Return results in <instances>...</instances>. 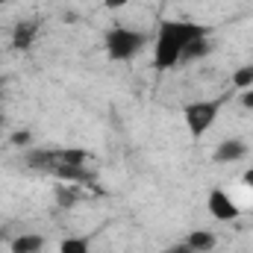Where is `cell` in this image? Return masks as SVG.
I'll return each instance as SVG.
<instances>
[{
  "instance_id": "8fae6325",
  "label": "cell",
  "mask_w": 253,
  "mask_h": 253,
  "mask_svg": "<svg viewBox=\"0 0 253 253\" xmlns=\"http://www.w3.org/2000/svg\"><path fill=\"white\" fill-rule=\"evenodd\" d=\"M83 200V189L80 186H56V206L59 209H74L77 203Z\"/></svg>"
},
{
  "instance_id": "2e32d148",
  "label": "cell",
  "mask_w": 253,
  "mask_h": 253,
  "mask_svg": "<svg viewBox=\"0 0 253 253\" xmlns=\"http://www.w3.org/2000/svg\"><path fill=\"white\" fill-rule=\"evenodd\" d=\"M129 0H103V6L106 9H121V6H126Z\"/></svg>"
},
{
  "instance_id": "ffe728a7",
  "label": "cell",
  "mask_w": 253,
  "mask_h": 253,
  "mask_svg": "<svg viewBox=\"0 0 253 253\" xmlns=\"http://www.w3.org/2000/svg\"><path fill=\"white\" fill-rule=\"evenodd\" d=\"M0 91H3V80H0Z\"/></svg>"
},
{
  "instance_id": "9c48e42d",
  "label": "cell",
  "mask_w": 253,
  "mask_h": 253,
  "mask_svg": "<svg viewBox=\"0 0 253 253\" xmlns=\"http://www.w3.org/2000/svg\"><path fill=\"white\" fill-rule=\"evenodd\" d=\"M212 47H215L212 36H200V39H194V42L186 44V50H183V56H180V65H191V62L206 59V56L212 53Z\"/></svg>"
},
{
  "instance_id": "e0dca14e",
  "label": "cell",
  "mask_w": 253,
  "mask_h": 253,
  "mask_svg": "<svg viewBox=\"0 0 253 253\" xmlns=\"http://www.w3.org/2000/svg\"><path fill=\"white\" fill-rule=\"evenodd\" d=\"M168 253H197V251H191L189 245L183 242V245H177V248H171V251H168Z\"/></svg>"
},
{
  "instance_id": "277c9868",
  "label": "cell",
  "mask_w": 253,
  "mask_h": 253,
  "mask_svg": "<svg viewBox=\"0 0 253 253\" xmlns=\"http://www.w3.org/2000/svg\"><path fill=\"white\" fill-rule=\"evenodd\" d=\"M39 21H33V18H24V21H18L15 27H12V33H9V44H12V50H18V53H30L33 50V44H36V39H39Z\"/></svg>"
},
{
  "instance_id": "3957f363",
  "label": "cell",
  "mask_w": 253,
  "mask_h": 253,
  "mask_svg": "<svg viewBox=\"0 0 253 253\" xmlns=\"http://www.w3.org/2000/svg\"><path fill=\"white\" fill-rule=\"evenodd\" d=\"M221 100H191L183 106V121L189 126L191 138H203L209 132V126L215 124L218 112H221Z\"/></svg>"
},
{
  "instance_id": "5b68a950",
  "label": "cell",
  "mask_w": 253,
  "mask_h": 253,
  "mask_svg": "<svg viewBox=\"0 0 253 253\" xmlns=\"http://www.w3.org/2000/svg\"><path fill=\"white\" fill-rule=\"evenodd\" d=\"M206 209L215 221H236L239 218V206L233 203V197L224 189H212L206 197Z\"/></svg>"
},
{
  "instance_id": "7402d4cb",
  "label": "cell",
  "mask_w": 253,
  "mask_h": 253,
  "mask_svg": "<svg viewBox=\"0 0 253 253\" xmlns=\"http://www.w3.org/2000/svg\"><path fill=\"white\" fill-rule=\"evenodd\" d=\"M165 3H168V0H165Z\"/></svg>"
},
{
  "instance_id": "9a60e30c",
  "label": "cell",
  "mask_w": 253,
  "mask_h": 253,
  "mask_svg": "<svg viewBox=\"0 0 253 253\" xmlns=\"http://www.w3.org/2000/svg\"><path fill=\"white\" fill-rule=\"evenodd\" d=\"M239 103H242L245 109H253V88H245V91L239 94Z\"/></svg>"
},
{
  "instance_id": "ac0fdd59",
  "label": "cell",
  "mask_w": 253,
  "mask_h": 253,
  "mask_svg": "<svg viewBox=\"0 0 253 253\" xmlns=\"http://www.w3.org/2000/svg\"><path fill=\"white\" fill-rule=\"evenodd\" d=\"M245 186H251V189H253V168H251V171H245Z\"/></svg>"
},
{
  "instance_id": "44dd1931",
  "label": "cell",
  "mask_w": 253,
  "mask_h": 253,
  "mask_svg": "<svg viewBox=\"0 0 253 253\" xmlns=\"http://www.w3.org/2000/svg\"><path fill=\"white\" fill-rule=\"evenodd\" d=\"M0 242H3V233H0Z\"/></svg>"
},
{
  "instance_id": "8992f818",
  "label": "cell",
  "mask_w": 253,
  "mask_h": 253,
  "mask_svg": "<svg viewBox=\"0 0 253 253\" xmlns=\"http://www.w3.org/2000/svg\"><path fill=\"white\" fill-rule=\"evenodd\" d=\"M24 165L39 171V174H53V168L59 165V150L50 147H27L24 150Z\"/></svg>"
},
{
  "instance_id": "d6986e66",
  "label": "cell",
  "mask_w": 253,
  "mask_h": 253,
  "mask_svg": "<svg viewBox=\"0 0 253 253\" xmlns=\"http://www.w3.org/2000/svg\"><path fill=\"white\" fill-rule=\"evenodd\" d=\"M0 129H3V112H0Z\"/></svg>"
},
{
  "instance_id": "ba28073f",
  "label": "cell",
  "mask_w": 253,
  "mask_h": 253,
  "mask_svg": "<svg viewBox=\"0 0 253 253\" xmlns=\"http://www.w3.org/2000/svg\"><path fill=\"white\" fill-rule=\"evenodd\" d=\"M47 248V239L42 233H21L9 242V251L12 253H42Z\"/></svg>"
},
{
  "instance_id": "52a82bcc",
  "label": "cell",
  "mask_w": 253,
  "mask_h": 253,
  "mask_svg": "<svg viewBox=\"0 0 253 253\" xmlns=\"http://www.w3.org/2000/svg\"><path fill=\"white\" fill-rule=\"evenodd\" d=\"M245 156H248V141H242V138H224L212 150V162H218V165H233Z\"/></svg>"
},
{
  "instance_id": "4fadbf2b",
  "label": "cell",
  "mask_w": 253,
  "mask_h": 253,
  "mask_svg": "<svg viewBox=\"0 0 253 253\" xmlns=\"http://www.w3.org/2000/svg\"><path fill=\"white\" fill-rule=\"evenodd\" d=\"M59 253H88V239L85 236H68L59 242Z\"/></svg>"
},
{
  "instance_id": "7a4b0ae2",
  "label": "cell",
  "mask_w": 253,
  "mask_h": 253,
  "mask_svg": "<svg viewBox=\"0 0 253 253\" xmlns=\"http://www.w3.org/2000/svg\"><path fill=\"white\" fill-rule=\"evenodd\" d=\"M147 44H150V33H141V30L112 27L103 33V47L112 62H132Z\"/></svg>"
},
{
  "instance_id": "30bf717a",
  "label": "cell",
  "mask_w": 253,
  "mask_h": 253,
  "mask_svg": "<svg viewBox=\"0 0 253 253\" xmlns=\"http://www.w3.org/2000/svg\"><path fill=\"white\" fill-rule=\"evenodd\" d=\"M186 245H189L191 251H197V253H212L215 245H218V239H215L212 230H194V233L186 236Z\"/></svg>"
},
{
  "instance_id": "7c38bea8",
  "label": "cell",
  "mask_w": 253,
  "mask_h": 253,
  "mask_svg": "<svg viewBox=\"0 0 253 253\" xmlns=\"http://www.w3.org/2000/svg\"><path fill=\"white\" fill-rule=\"evenodd\" d=\"M233 88H239V91L253 88V65H242L233 71Z\"/></svg>"
},
{
  "instance_id": "6da1fadb",
  "label": "cell",
  "mask_w": 253,
  "mask_h": 253,
  "mask_svg": "<svg viewBox=\"0 0 253 253\" xmlns=\"http://www.w3.org/2000/svg\"><path fill=\"white\" fill-rule=\"evenodd\" d=\"M212 27L206 24H194V21H162L159 30H156V39H153V68L156 71H171L180 65V56L186 50V44L200 39V36H209Z\"/></svg>"
},
{
  "instance_id": "5bb4252c",
  "label": "cell",
  "mask_w": 253,
  "mask_h": 253,
  "mask_svg": "<svg viewBox=\"0 0 253 253\" xmlns=\"http://www.w3.org/2000/svg\"><path fill=\"white\" fill-rule=\"evenodd\" d=\"M9 141H12L15 147H24V150H27V147H33V132H30V129H18V132L9 135Z\"/></svg>"
}]
</instances>
